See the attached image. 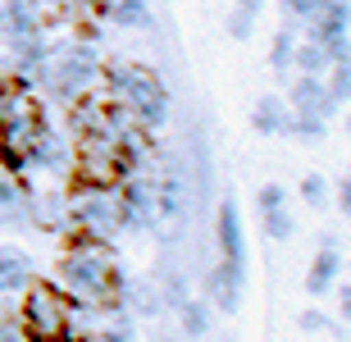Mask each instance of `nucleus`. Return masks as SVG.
<instances>
[{
	"label": "nucleus",
	"instance_id": "obj_1",
	"mask_svg": "<svg viewBox=\"0 0 351 342\" xmlns=\"http://www.w3.org/2000/svg\"><path fill=\"white\" fill-rule=\"evenodd\" d=\"M55 278H60V288L73 306H119L123 288H128V274L119 269L114 251L105 242H91V237H73L60 251Z\"/></svg>",
	"mask_w": 351,
	"mask_h": 342
},
{
	"label": "nucleus",
	"instance_id": "obj_2",
	"mask_svg": "<svg viewBox=\"0 0 351 342\" xmlns=\"http://www.w3.org/2000/svg\"><path fill=\"white\" fill-rule=\"evenodd\" d=\"M101 87L105 96L114 101V106H123L132 119H137V128L146 132H160L165 123H169V87L160 82L156 69L146 64H132V60H114V64L101 69Z\"/></svg>",
	"mask_w": 351,
	"mask_h": 342
},
{
	"label": "nucleus",
	"instance_id": "obj_3",
	"mask_svg": "<svg viewBox=\"0 0 351 342\" xmlns=\"http://www.w3.org/2000/svg\"><path fill=\"white\" fill-rule=\"evenodd\" d=\"M101 51L91 37H73V41H51L46 51V64H41V92L60 101V106H73L78 96L101 92Z\"/></svg>",
	"mask_w": 351,
	"mask_h": 342
},
{
	"label": "nucleus",
	"instance_id": "obj_4",
	"mask_svg": "<svg viewBox=\"0 0 351 342\" xmlns=\"http://www.w3.org/2000/svg\"><path fill=\"white\" fill-rule=\"evenodd\" d=\"M73 310L78 306L64 297L60 283H41L32 278L23 292H19V329L27 342H69L73 338Z\"/></svg>",
	"mask_w": 351,
	"mask_h": 342
},
{
	"label": "nucleus",
	"instance_id": "obj_5",
	"mask_svg": "<svg viewBox=\"0 0 351 342\" xmlns=\"http://www.w3.org/2000/svg\"><path fill=\"white\" fill-rule=\"evenodd\" d=\"M69 233L105 242V247H110L114 237H123V210H119L114 187L69 183Z\"/></svg>",
	"mask_w": 351,
	"mask_h": 342
},
{
	"label": "nucleus",
	"instance_id": "obj_6",
	"mask_svg": "<svg viewBox=\"0 0 351 342\" xmlns=\"http://www.w3.org/2000/svg\"><path fill=\"white\" fill-rule=\"evenodd\" d=\"M119 192V210H123V233H156V169H132Z\"/></svg>",
	"mask_w": 351,
	"mask_h": 342
},
{
	"label": "nucleus",
	"instance_id": "obj_7",
	"mask_svg": "<svg viewBox=\"0 0 351 342\" xmlns=\"http://www.w3.org/2000/svg\"><path fill=\"white\" fill-rule=\"evenodd\" d=\"M242 292H247V265L215 260L206 269V302L215 315H237L242 310Z\"/></svg>",
	"mask_w": 351,
	"mask_h": 342
},
{
	"label": "nucleus",
	"instance_id": "obj_8",
	"mask_svg": "<svg viewBox=\"0 0 351 342\" xmlns=\"http://www.w3.org/2000/svg\"><path fill=\"white\" fill-rule=\"evenodd\" d=\"M187 224V192H182V178L173 169H160L156 173V228L160 237L169 242V237L182 233Z\"/></svg>",
	"mask_w": 351,
	"mask_h": 342
},
{
	"label": "nucleus",
	"instance_id": "obj_9",
	"mask_svg": "<svg viewBox=\"0 0 351 342\" xmlns=\"http://www.w3.org/2000/svg\"><path fill=\"white\" fill-rule=\"evenodd\" d=\"M23 219L41 233H64L69 228V183L64 187H32L23 201Z\"/></svg>",
	"mask_w": 351,
	"mask_h": 342
},
{
	"label": "nucleus",
	"instance_id": "obj_10",
	"mask_svg": "<svg viewBox=\"0 0 351 342\" xmlns=\"http://www.w3.org/2000/svg\"><path fill=\"white\" fill-rule=\"evenodd\" d=\"M46 5L41 0H0V41H23L46 32Z\"/></svg>",
	"mask_w": 351,
	"mask_h": 342
},
{
	"label": "nucleus",
	"instance_id": "obj_11",
	"mask_svg": "<svg viewBox=\"0 0 351 342\" xmlns=\"http://www.w3.org/2000/svg\"><path fill=\"white\" fill-rule=\"evenodd\" d=\"M82 5H87V14L96 23L123 27V32H151V27H156L146 0H82Z\"/></svg>",
	"mask_w": 351,
	"mask_h": 342
},
{
	"label": "nucleus",
	"instance_id": "obj_12",
	"mask_svg": "<svg viewBox=\"0 0 351 342\" xmlns=\"http://www.w3.org/2000/svg\"><path fill=\"white\" fill-rule=\"evenodd\" d=\"M283 101H287L292 114H315V119H333L338 114V106H333L328 92H324V78H315V73H292Z\"/></svg>",
	"mask_w": 351,
	"mask_h": 342
},
{
	"label": "nucleus",
	"instance_id": "obj_13",
	"mask_svg": "<svg viewBox=\"0 0 351 342\" xmlns=\"http://www.w3.org/2000/svg\"><path fill=\"white\" fill-rule=\"evenodd\" d=\"M215 247H219V260L228 265H247V242H242V215H237V201L223 197L219 215H215Z\"/></svg>",
	"mask_w": 351,
	"mask_h": 342
},
{
	"label": "nucleus",
	"instance_id": "obj_14",
	"mask_svg": "<svg viewBox=\"0 0 351 342\" xmlns=\"http://www.w3.org/2000/svg\"><path fill=\"white\" fill-rule=\"evenodd\" d=\"M32 278H37V269H32V256H27L23 247L5 242V247H0V297H19V292H23Z\"/></svg>",
	"mask_w": 351,
	"mask_h": 342
},
{
	"label": "nucleus",
	"instance_id": "obj_15",
	"mask_svg": "<svg viewBox=\"0 0 351 342\" xmlns=\"http://www.w3.org/2000/svg\"><path fill=\"white\" fill-rule=\"evenodd\" d=\"M37 183H27V173H10V169H0V224L5 228H23V201L27 192H32Z\"/></svg>",
	"mask_w": 351,
	"mask_h": 342
},
{
	"label": "nucleus",
	"instance_id": "obj_16",
	"mask_svg": "<svg viewBox=\"0 0 351 342\" xmlns=\"http://www.w3.org/2000/svg\"><path fill=\"white\" fill-rule=\"evenodd\" d=\"M287 123H292V110H287L283 96L269 92L251 106V128L261 132V137H287Z\"/></svg>",
	"mask_w": 351,
	"mask_h": 342
},
{
	"label": "nucleus",
	"instance_id": "obj_17",
	"mask_svg": "<svg viewBox=\"0 0 351 342\" xmlns=\"http://www.w3.org/2000/svg\"><path fill=\"white\" fill-rule=\"evenodd\" d=\"M338 274H342V256L338 251H319L311 260V269H306V292H311L315 302L328 297V292L338 288Z\"/></svg>",
	"mask_w": 351,
	"mask_h": 342
},
{
	"label": "nucleus",
	"instance_id": "obj_18",
	"mask_svg": "<svg viewBox=\"0 0 351 342\" xmlns=\"http://www.w3.org/2000/svg\"><path fill=\"white\" fill-rule=\"evenodd\" d=\"M297 41H301V27L292 23H278V37H274L269 46V69L283 78V73H292V55H297Z\"/></svg>",
	"mask_w": 351,
	"mask_h": 342
},
{
	"label": "nucleus",
	"instance_id": "obj_19",
	"mask_svg": "<svg viewBox=\"0 0 351 342\" xmlns=\"http://www.w3.org/2000/svg\"><path fill=\"white\" fill-rule=\"evenodd\" d=\"M210 315H215V310H210L206 297H187V302L178 306V324H182L187 338H206L210 333Z\"/></svg>",
	"mask_w": 351,
	"mask_h": 342
},
{
	"label": "nucleus",
	"instance_id": "obj_20",
	"mask_svg": "<svg viewBox=\"0 0 351 342\" xmlns=\"http://www.w3.org/2000/svg\"><path fill=\"white\" fill-rule=\"evenodd\" d=\"M119 306H128V310H137V315H160V310H165V297H160L156 283H128Z\"/></svg>",
	"mask_w": 351,
	"mask_h": 342
},
{
	"label": "nucleus",
	"instance_id": "obj_21",
	"mask_svg": "<svg viewBox=\"0 0 351 342\" xmlns=\"http://www.w3.org/2000/svg\"><path fill=\"white\" fill-rule=\"evenodd\" d=\"M324 92H328V101L333 106H351V60L347 64H328L324 69Z\"/></svg>",
	"mask_w": 351,
	"mask_h": 342
},
{
	"label": "nucleus",
	"instance_id": "obj_22",
	"mask_svg": "<svg viewBox=\"0 0 351 342\" xmlns=\"http://www.w3.org/2000/svg\"><path fill=\"white\" fill-rule=\"evenodd\" d=\"M324 69H328L324 46H315V41H297V55H292V73H315V78H324Z\"/></svg>",
	"mask_w": 351,
	"mask_h": 342
},
{
	"label": "nucleus",
	"instance_id": "obj_23",
	"mask_svg": "<svg viewBox=\"0 0 351 342\" xmlns=\"http://www.w3.org/2000/svg\"><path fill=\"white\" fill-rule=\"evenodd\" d=\"M261 228L269 242H287V237L297 233V224H292V215H287V206H278V210H265L261 215Z\"/></svg>",
	"mask_w": 351,
	"mask_h": 342
},
{
	"label": "nucleus",
	"instance_id": "obj_24",
	"mask_svg": "<svg viewBox=\"0 0 351 342\" xmlns=\"http://www.w3.org/2000/svg\"><path fill=\"white\" fill-rule=\"evenodd\" d=\"M328 128V119H315V114H292L287 123V137H301V142H319Z\"/></svg>",
	"mask_w": 351,
	"mask_h": 342
},
{
	"label": "nucleus",
	"instance_id": "obj_25",
	"mask_svg": "<svg viewBox=\"0 0 351 342\" xmlns=\"http://www.w3.org/2000/svg\"><path fill=\"white\" fill-rule=\"evenodd\" d=\"M328 197H333V192H328V178H319V173H306V178H301V201H306L311 210H324Z\"/></svg>",
	"mask_w": 351,
	"mask_h": 342
},
{
	"label": "nucleus",
	"instance_id": "obj_26",
	"mask_svg": "<svg viewBox=\"0 0 351 342\" xmlns=\"http://www.w3.org/2000/svg\"><path fill=\"white\" fill-rule=\"evenodd\" d=\"M223 32L233 41H251V32H256V19L251 14H242V10H228V19H223Z\"/></svg>",
	"mask_w": 351,
	"mask_h": 342
},
{
	"label": "nucleus",
	"instance_id": "obj_27",
	"mask_svg": "<svg viewBox=\"0 0 351 342\" xmlns=\"http://www.w3.org/2000/svg\"><path fill=\"white\" fill-rule=\"evenodd\" d=\"M297 324H301L306 333H338V338H347V329H338V324H333V319H328L324 310H301Z\"/></svg>",
	"mask_w": 351,
	"mask_h": 342
},
{
	"label": "nucleus",
	"instance_id": "obj_28",
	"mask_svg": "<svg viewBox=\"0 0 351 342\" xmlns=\"http://www.w3.org/2000/svg\"><path fill=\"white\" fill-rule=\"evenodd\" d=\"M315 5H319V0H278V10H283V19H287L292 27L306 23V19L315 14Z\"/></svg>",
	"mask_w": 351,
	"mask_h": 342
},
{
	"label": "nucleus",
	"instance_id": "obj_29",
	"mask_svg": "<svg viewBox=\"0 0 351 342\" xmlns=\"http://www.w3.org/2000/svg\"><path fill=\"white\" fill-rule=\"evenodd\" d=\"M278 206H287V192H283V183H265L261 192H256V210H278Z\"/></svg>",
	"mask_w": 351,
	"mask_h": 342
},
{
	"label": "nucleus",
	"instance_id": "obj_30",
	"mask_svg": "<svg viewBox=\"0 0 351 342\" xmlns=\"http://www.w3.org/2000/svg\"><path fill=\"white\" fill-rule=\"evenodd\" d=\"M160 297H165V306H173V310H178V306L187 302V278H182V274L165 278V292H160Z\"/></svg>",
	"mask_w": 351,
	"mask_h": 342
},
{
	"label": "nucleus",
	"instance_id": "obj_31",
	"mask_svg": "<svg viewBox=\"0 0 351 342\" xmlns=\"http://www.w3.org/2000/svg\"><path fill=\"white\" fill-rule=\"evenodd\" d=\"M0 342H27V338H23V329H19V319L0 315Z\"/></svg>",
	"mask_w": 351,
	"mask_h": 342
},
{
	"label": "nucleus",
	"instance_id": "obj_32",
	"mask_svg": "<svg viewBox=\"0 0 351 342\" xmlns=\"http://www.w3.org/2000/svg\"><path fill=\"white\" fill-rule=\"evenodd\" d=\"M338 210H342V219L351 224V173L338 183Z\"/></svg>",
	"mask_w": 351,
	"mask_h": 342
},
{
	"label": "nucleus",
	"instance_id": "obj_33",
	"mask_svg": "<svg viewBox=\"0 0 351 342\" xmlns=\"http://www.w3.org/2000/svg\"><path fill=\"white\" fill-rule=\"evenodd\" d=\"M233 10L251 14V19H261V10H265V0H233Z\"/></svg>",
	"mask_w": 351,
	"mask_h": 342
},
{
	"label": "nucleus",
	"instance_id": "obj_34",
	"mask_svg": "<svg viewBox=\"0 0 351 342\" xmlns=\"http://www.w3.org/2000/svg\"><path fill=\"white\" fill-rule=\"evenodd\" d=\"M333 292H338V306H342V319H347V324H351V283H347V288H333Z\"/></svg>",
	"mask_w": 351,
	"mask_h": 342
},
{
	"label": "nucleus",
	"instance_id": "obj_35",
	"mask_svg": "<svg viewBox=\"0 0 351 342\" xmlns=\"http://www.w3.org/2000/svg\"><path fill=\"white\" fill-rule=\"evenodd\" d=\"M41 5H51V10H69L73 0H41Z\"/></svg>",
	"mask_w": 351,
	"mask_h": 342
},
{
	"label": "nucleus",
	"instance_id": "obj_36",
	"mask_svg": "<svg viewBox=\"0 0 351 342\" xmlns=\"http://www.w3.org/2000/svg\"><path fill=\"white\" fill-rule=\"evenodd\" d=\"M347 132H351V110H347Z\"/></svg>",
	"mask_w": 351,
	"mask_h": 342
},
{
	"label": "nucleus",
	"instance_id": "obj_37",
	"mask_svg": "<svg viewBox=\"0 0 351 342\" xmlns=\"http://www.w3.org/2000/svg\"><path fill=\"white\" fill-rule=\"evenodd\" d=\"M333 5H351V0H333Z\"/></svg>",
	"mask_w": 351,
	"mask_h": 342
},
{
	"label": "nucleus",
	"instance_id": "obj_38",
	"mask_svg": "<svg viewBox=\"0 0 351 342\" xmlns=\"http://www.w3.org/2000/svg\"><path fill=\"white\" fill-rule=\"evenodd\" d=\"M223 342H233V338H223Z\"/></svg>",
	"mask_w": 351,
	"mask_h": 342
},
{
	"label": "nucleus",
	"instance_id": "obj_39",
	"mask_svg": "<svg viewBox=\"0 0 351 342\" xmlns=\"http://www.w3.org/2000/svg\"><path fill=\"white\" fill-rule=\"evenodd\" d=\"M0 302H5V297H0Z\"/></svg>",
	"mask_w": 351,
	"mask_h": 342
}]
</instances>
